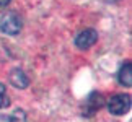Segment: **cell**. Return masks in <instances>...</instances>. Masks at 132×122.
Segmentation results:
<instances>
[{"instance_id":"obj_1","label":"cell","mask_w":132,"mask_h":122,"mask_svg":"<svg viewBox=\"0 0 132 122\" xmlns=\"http://www.w3.org/2000/svg\"><path fill=\"white\" fill-rule=\"evenodd\" d=\"M108 109H109V112L114 114V116H122L126 112H129V109H130V96L124 94V93L114 94L113 98L108 101Z\"/></svg>"},{"instance_id":"obj_2","label":"cell","mask_w":132,"mask_h":122,"mask_svg":"<svg viewBox=\"0 0 132 122\" xmlns=\"http://www.w3.org/2000/svg\"><path fill=\"white\" fill-rule=\"evenodd\" d=\"M21 18L18 16L16 13L10 12L7 15H3L2 20H0V31L5 34H10V36H15L21 31Z\"/></svg>"},{"instance_id":"obj_3","label":"cell","mask_w":132,"mask_h":122,"mask_svg":"<svg viewBox=\"0 0 132 122\" xmlns=\"http://www.w3.org/2000/svg\"><path fill=\"white\" fill-rule=\"evenodd\" d=\"M98 41V33L95 31V29H83V31H80L77 34V38H75V46H77L78 49H88L91 46H95V42Z\"/></svg>"},{"instance_id":"obj_4","label":"cell","mask_w":132,"mask_h":122,"mask_svg":"<svg viewBox=\"0 0 132 122\" xmlns=\"http://www.w3.org/2000/svg\"><path fill=\"white\" fill-rule=\"evenodd\" d=\"M85 106H87V116H93L98 109H101L104 106V98H103V94L101 93H91L88 96V99L85 101Z\"/></svg>"},{"instance_id":"obj_5","label":"cell","mask_w":132,"mask_h":122,"mask_svg":"<svg viewBox=\"0 0 132 122\" xmlns=\"http://www.w3.org/2000/svg\"><path fill=\"white\" fill-rule=\"evenodd\" d=\"M10 83H12L15 88H26L29 85V80L28 77L24 75V72L21 68H13L12 72H10Z\"/></svg>"},{"instance_id":"obj_6","label":"cell","mask_w":132,"mask_h":122,"mask_svg":"<svg viewBox=\"0 0 132 122\" xmlns=\"http://www.w3.org/2000/svg\"><path fill=\"white\" fill-rule=\"evenodd\" d=\"M118 80L124 86H132V64L126 62L118 72Z\"/></svg>"},{"instance_id":"obj_7","label":"cell","mask_w":132,"mask_h":122,"mask_svg":"<svg viewBox=\"0 0 132 122\" xmlns=\"http://www.w3.org/2000/svg\"><path fill=\"white\" fill-rule=\"evenodd\" d=\"M10 106V98L7 94V90H5V85L0 83V109L8 108Z\"/></svg>"},{"instance_id":"obj_8","label":"cell","mask_w":132,"mask_h":122,"mask_svg":"<svg viewBox=\"0 0 132 122\" xmlns=\"http://www.w3.org/2000/svg\"><path fill=\"white\" fill-rule=\"evenodd\" d=\"M10 122H26V114H24V111L21 109H16L15 112L8 117Z\"/></svg>"},{"instance_id":"obj_9","label":"cell","mask_w":132,"mask_h":122,"mask_svg":"<svg viewBox=\"0 0 132 122\" xmlns=\"http://www.w3.org/2000/svg\"><path fill=\"white\" fill-rule=\"evenodd\" d=\"M10 2H12V0H0V7H7Z\"/></svg>"},{"instance_id":"obj_10","label":"cell","mask_w":132,"mask_h":122,"mask_svg":"<svg viewBox=\"0 0 132 122\" xmlns=\"http://www.w3.org/2000/svg\"><path fill=\"white\" fill-rule=\"evenodd\" d=\"M0 122H10L7 116H0Z\"/></svg>"},{"instance_id":"obj_11","label":"cell","mask_w":132,"mask_h":122,"mask_svg":"<svg viewBox=\"0 0 132 122\" xmlns=\"http://www.w3.org/2000/svg\"><path fill=\"white\" fill-rule=\"evenodd\" d=\"M106 3H114V2H119V0H104Z\"/></svg>"}]
</instances>
